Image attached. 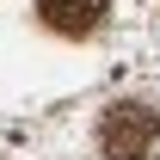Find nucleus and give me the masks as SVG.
<instances>
[{"label":"nucleus","mask_w":160,"mask_h":160,"mask_svg":"<svg viewBox=\"0 0 160 160\" xmlns=\"http://www.w3.org/2000/svg\"><path fill=\"white\" fill-rule=\"evenodd\" d=\"M154 142H160V117L148 111V105H136V99L111 105L105 123H99V154L105 160H142Z\"/></svg>","instance_id":"obj_1"},{"label":"nucleus","mask_w":160,"mask_h":160,"mask_svg":"<svg viewBox=\"0 0 160 160\" xmlns=\"http://www.w3.org/2000/svg\"><path fill=\"white\" fill-rule=\"evenodd\" d=\"M37 12L62 37H92L105 25V12H111V0H37Z\"/></svg>","instance_id":"obj_2"}]
</instances>
